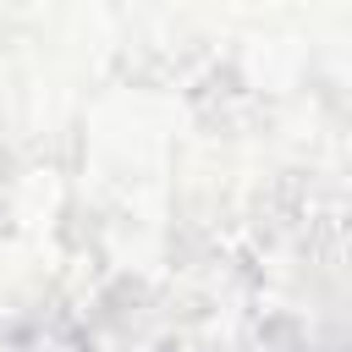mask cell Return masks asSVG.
Wrapping results in <instances>:
<instances>
[]
</instances>
